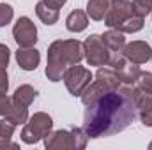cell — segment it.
<instances>
[{
	"instance_id": "d6986e66",
	"label": "cell",
	"mask_w": 152,
	"mask_h": 150,
	"mask_svg": "<svg viewBox=\"0 0 152 150\" xmlns=\"http://www.w3.org/2000/svg\"><path fill=\"white\" fill-rule=\"evenodd\" d=\"M36 95H37V92H36L34 87H30V85H21V87H18L16 92L12 94V101H14V103H20V104H23V106H30V104L34 103Z\"/></svg>"
},
{
	"instance_id": "ffe728a7",
	"label": "cell",
	"mask_w": 152,
	"mask_h": 150,
	"mask_svg": "<svg viewBox=\"0 0 152 150\" xmlns=\"http://www.w3.org/2000/svg\"><path fill=\"white\" fill-rule=\"evenodd\" d=\"M117 28H118L120 32H124V34L140 32V30L143 28V18H142V16H136V14H131V16H127Z\"/></svg>"
},
{
	"instance_id": "7a4b0ae2",
	"label": "cell",
	"mask_w": 152,
	"mask_h": 150,
	"mask_svg": "<svg viewBox=\"0 0 152 150\" xmlns=\"http://www.w3.org/2000/svg\"><path fill=\"white\" fill-rule=\"evenodd\" d=\"M85 58L83 42L78 39H58L53 41L48 48V60H46V78L53 83L62 81L64 73L69 66L80 64Z\"/></svg>"
},
{
	"instance_id": "e0dca14e",
	"label": "cell",
	"mask_w": 152,
	"mask_h": 150,
	"mask_svg": "<svg viewBox=\"0 0 152 150\" xmlns=\"http://www.w3.org/2000/svg\"><path fill=\"white\" fill-rule=\"evenodd\" d=\"M4 118H7L9 122H12L16 127H18V125H23V124L28 120V106H23V104L12 101L9 111H7V115H5Z\"/></svg>"
},
{
	"instance_id": "d4e9b609",
	"label": "cell",
	"mask_w": 152,
	"mask_h": 150,
	"mask_svg": "<svg viewBox=\"0 0 152 150\" xmlns=\"http://www.w3.org/2000/svg\"><path fill=\"white\" fill-rule=\"evenodd\" d=\"M14 11L9 4H0V27H5L12 21Z\"/></svg>"
},
{
	"instance_id": "44dd1931",
	"label": "cell",
	"mask_w": 152,
	"mask_h": 150,
	"mask_svg": "<svg viewBox=\"0 0 152 150\" xmlns=\"http://www.w3.org/2000/svg\"><path fill=\"white\" fill-rule=\"evenodd\" d=\"M133 4V14L145 18L152 12V0H131Z\"/></svg>"
},
{
	"instance_id": "603a6c76",
	"label": "cell",
	"mask_w": 152,
	"mask_h": 150,
	"mask_svg": "<svg viewBox=\"0 0 152 150\" xmlns=\"http://www.w3.org/2000/svg\"><path fill=\"white\" fill-rule=\"evenodd\" d=\"M134 85L143 94H151L152 95V73H140V76H138V79H136Z\"/></svg>"
},
{
	"instance_id": "6da1fadb",
	"label": "cell",
	"mask_w": 152,
	"mask_h": 150,
	"mask_svg": "<svg viewBox=\"0 0 152 150\" xmlns=\"http://www.w3.org/2000/svg\"><path fill=\"white\" fill-rule=\"evenodd\" d=\"M138 117L134 88L131 85H120L101 95L97 101L87 106L83 117V131L88 140L113 136L129 127Z\"/></svg>"
},
{
	"instance_id": "8992f818",
	"label": "cell",
	"mask_w": 152,
	"mask_h": 150,
	"mask_svg": "<svg viewBox=\"0 0 152 150\" xmlns=\"http://www.w3.org/2000/svg\"><path fill=\"white\" fill-rule=\"evenodd\" d=\"M94 76L92 73L87 69V67H83V66H80V64H75V66H69L67 67V71L64 73V83H66V88L69 90V94L71 95H81L83 94V90L88 87V83H90V79H92Z\"/></svg>"
},
{
	"instance_id": "4fadbf2b",
	"label": "cell",
	"mask_w": 152,
	"mask_h": 150,
	"mask_svg": "<svg viewBox=\"0 0 152 150\" xmlns=\"http://www.w3.org/2000/svg\"><path fill=\"white\" fill-rule=\"evenodd\" d=\"M134 97H136V108H138V117L143 125L152 127V95L143 94L134 87Z\"/></svg>"
},
{
	"instance_id": "5bb4252c",
	"label": "cell",
	"mask_w": 152,
	"mask_h": 150,
	"mask_svg": "<svg viewBox=\"0 0 152 150\" xmlns=\"http://www.w3.org/2000/svg\"><path fill=\"white\" fill-rule=\"evenodd\" d=\"M101 37L104 41V44L108 46V50H110L112 55H117V53H122V51H124L126 37H124V32H120L118 28H110V30L104 32ZM112 55H110V58H112Z\"/></svg>"
},
{
	"instance_id": "8fae6325",
	"label": "cell",
	"mask_w": 152,
	"mask_h": 150,
	"mask_svg": "<svg viewBox=\"0 0 152 150\" xmlns=\"http://www.w3.org/2000/svg\"><path fill=\"white\" fill-rule=\"evenodd\" d=\"M115 73L118 74V79H120V83H124V85H134L136 83V79H138V76H140V66L138 64H134V62H129L126 57H122L117 64L113 66Z\"/></svg>"
},
{
	"instance_id": "484cf974",
	"label": "cell",
	"mask_w": 152,
	"mask_h": 150,
	"mask_svg": "<svg viewBox=\"0 0 152 150\" xmlns=\"http://www.w3.org/2000/svg\"><path fill=\"white\" fill-rule=\"evenodd\" d=\"M11 104H12V97H9L7 94H0V117L7 115Z\"/></svg>"
},
{
	"instance_id": "ac0fdd59",
	"label": "cell",
	"mask_w": 152,
	"mask_h": 150,
	"mask_svg": "<svg viewBox=\"0 0 152 150\" xmlns=\"http://www.w3.org/2000/svg\"><path fill=\"white\" fill-rule=\"evenodd\" d=\"M113 0H88L87 4V14L94 21H101Z\"/></svg>"
},
{
	"instance_id": "1f68e13d",
	"label": "cell",
	"mask_w": 152,
	"mask_h": 150,
	"mask_svg": "<svg viewBox=\"0 0 152 150\" xmlns=\"http://www.w3.org/2000/svg\"><path fill=\"white\" fill-rule=\"evenodd\" d=\"M151 14H152V12H151Z\"/></svg>"
},
{
	"instance_id": "4dcf8cb0",
	"label": "cell",
	"mask_w": 152,
	"mask_h": 150,
	"mask_svg": "<svg viewBox=\"0 0 152 150\" xmlns=\"http://www.w3.org/2000/svg\"><path fill=\"white\" fill-rule=\"evenodd\" d=\"M149 149H151V150H152V141H151V143H149Z\"/></svg>"
},
{
	"instance_id": "30bf717a",
	"label": "cell",
	"mask_w": 152,
	"mask_h": 150,
	"mask_svg": "<svg viewBox=\"0 0 152 150\" xmlns=\"http://www.w3.org/2000/svg\"><path fill=\"white\" fill-rule=\"evenodd\" d=\"M44 147L48 150H67L75 149L73 143V133L60 129V131H51L46 138H44Z\"/></svg>"
},
{
	"instance_id": "f546056e",
	"label": "cell",
	"mask_w": 152,
	"mask_h": 150,
	"mask_svg": "<svg viewBox=\"0 0 152 150\" xmlns=\"http://www.w3.org/2000/svg\"><path fill=\"white\" fill-rule=\"evenodd\" d=\"M48 5H51V7H55V9H62V5H66V2L67 0H44Z\"/></svg>"
},
{
	"instance_id": "277c9868",
	"label": "cell",
	"mask_w": 152,
	"mask_h": 150,
	"mask_svg": "<svg viewBox=\"0 0 152 150\" xmlns=\"http://www.w3.org/2000/svg\"><path fill=\"white\" fill-rule=\"evenodd\" d=\"M53 129V120L48 113L39 111L28 117V120L23 124L21 129V141L27 145H34L41 140H44Z\"/></svg>"
},
{
	"instance_id": "52a82bcc",
	"label": "cell",
	"mask_w": 152,
	"mask_h": 150,
	"mask_svg": "<svg viewBox=\"0 0 152 150\" xmlns=\"http://www.w3.org/2000/svg\"><path fill=\"white\" fill-rule=\"evenodd\" d=\"M12 37L20 48H30L37 42V28L34 21L27 16L18 18V21L12 27Z\"/></svg>"
},
{
	"instance_id": "9c48e42d",
	"label": "cell",
	"mask_w": 152,
	"mask_h": 150,
	"mask_svg": "<svg viewBox=\"0 0 152 150\" xmlns=\"http://www.w3.org/2000/svg\"><path fill=\"white\" fill-rule=\"evenodd\" d=\"M124 57L134 64H145L152 58V48L145 41H133L124 46Z\"/></svg>"
},
{
	"instance_id": "ba28073f",
	"label": "cell",
	"mask_w": 152,
	"mask_h": 150,
	"mask_svg": "<svg viewBox=\"0 0 152 150\" xmlns=\"http://www.w3.org/2000/svg\"><path fill=\"white\" fill-rule=\"evenodd\" d=\"M133 14V4L131 0H113L104 14V25L110 28H117L127 16Z\"/></svg>"
},
{
	"instance_id": "7c38bea8",
	"label": "cell",
	"mask_w": 152,
	"mask_h": 150,
	"mask_svg": "<svg viewBox=\"0 0 152 150\" xmlns=\"http://www.w3.org/2000/svg\"><path fill=\"white\" fill-rule=\"evenodd\" d=\"M16 62H18V66L23 71H36L39 62H41V53H39L34 46H30V48H20L18 46Z\"/></svg>"
},
{
	"instance_id": "cb8c5ba5",
	"label": "cell",
	"mask_w": 152,
	"mask_h": 150,
	"mask_svg": "<svg viewBox=\"0 0 152 150\" xmlns=\"http://www.w3.org/2000/svg\"><path fill=\"white\" fill-rule=\"evenodd\" d=\"M14 129H16V125H14L12 122H9L7 118L0 120V143L11 140L12 134H14Z\"/></svg>"
},
{
	"instance_id": "3957f363",
	"label": "cell",
	"mask_w": 152,
	"mask_h": 150,
	"mask_svg": "<svg viewBox=\"0 0 152 150\" xmlns=\"http://www.w3.org/2000/svg\"><path fill=\"white\" fill-rule=\"evenodd\" d=\"M96 79L92 83H88V87L83 90V94L80 95L81 97V103L85 106L92 104L94 101H97L101 95H104L106 92L118 88L120 87V79L118 74L115 73V69H108V67H99L97 73L94 76Z\"/></svg>"
},
{
	"instance_id": "9a60e30c",
	"label": "cell",
	"mask_w": 152,
	"mask_h": 150,
	"mask_svg": "<svg viewBox=\"0 0 152 150\" xmlns=\"http://www.w3.org/2000/svg\"><path fill=\"white\" fill-rule=\"evenodd\" d=\"M66 27H67L69 32H75V34L83 32L88 27V14L83 12V11H80V9L71 11L69 16L66 18Z\"/></svg>"
},
{
	"instance_id": "f1b7e54d",
	"label": "cell",
	"mask_w": 152,
	"mask_h": 150,
	"mask_svg": "<svg viewBox=\"0 0 152 150\" xmlns=\"http://www.w3.org/2000/svg\"><path fill=\"white\" fill-rule=\"evenodd\" d=\"M7 149L18 150V149H20V145H18V143H12L11 140H7V141H2V143H0V150H7Z\"/></svg>"
},
{
	"instance_id": "5b68a950",
	"label": "cell",
	"mask_w": 152,
	"mask_h": 150,
	"mask_svg": "<svg viewBox=\"0 0 152 150\" xmlns=\"http://www.w3.org/2000/svg\"><path fill=\"white\" fill-rule=\"evenodd\" d=\"M83 53H85V60L88 66H96V67H103L110 64V50L104 44V41L101 36L92 34L85 39L83 42Z\"/></svg>"
},
{
	"instance_id": "83f0119b",
	"label": "cell",
	"mask_w": 152,
	"mask_h": 150,
	"mask_svg": "<svg viewBox=\"0 0 152 150\" xmlns=\"http://www.w3.org/2000/svg\"><path fill=\"white\" fill-rule=\"evenodd\" d=\"M11 58V50L5 44H0V67H7Z\"/></svg>"
},
{
	"instance_id": "4316f807",
	"label": "cell",
	"mask_w": 152,
	"mask_h": 150,
	"mask_svg": "<svg viewBox=\"0 0 152 150\" xmlns=\"http://www.w3.org/2000/svg\"><path fill=\"white\" fill-rule=\"evenodd\" d=\"M7 90H9L7 67H0V94H7Z\"/></svg>"
},
{
	"instance_id": "2e32d148",
	"label": "cell",
	"mask_w": 152,
	"mask_h": 150,
	"mask_svg": "<svg viewBox=\"0 0 152 150\" xmlns=\"http://www.w3.org/2000/svg\"><path fill=\"white\" fill-rule=\"evenodd\" d=\"M36 14H37V18L44 23V25H55V23L58 21V9L48 5L44 0L37 2V5H36Z\"/></svg>"
},
{
	"instance_id": "7402d4cb",
	"label": "cell",
	"mask_w": 152,
	"mask_h": 150,
	"mask_svg": "<svg viewBox=\"0 0 152 150\" xmlns=\"http://www.w3.org/2000/svg\"><path fill=\"white\" fill-rule=\"evenodd\" d=\"M71 133H73L75 149L76 150H83L85 147H87V143H88V136H87V133L83 131V127H75V129H71Z\"/></svg>"
}]
</instances>
